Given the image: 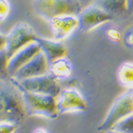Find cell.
I'll list each match as a JSON object with an SVG mask.
<instances>
[{"label": "cell", "mask_w": 133, "mask_h": 133, "mask_svg": "<svg viewBox=\"0 0 133 133\" xmlns=\"http://www.w3.org/2000/svg\"><path fill=\"white\" fill-rule=\"evenodd\" d=\"M107 133H121V132L117 131V130H108V131H107Z\"/></svg>", "instance_id": "d4e9b609"}, {"label": "cell", "mask_w": 133, "mask_h": 133, "mask_svg": "<svg viewBox=\"0 0 133 133\" xmlns=\"http://www.w3.org/2000/svg\"><path fill=\"white\" fill-rule=\"evenodd\" d=\"M122 42L127 48L133 49V25L129 27L123 34Z\"/></svg>", "instance_id": "ffe728a7"}, {"label": "cell", "mask_w": 133, "mask_h": 133, "mask_svg": "<svg viewBox=\"0 0 133 133\" xmlns=\"http://www.w3.org/2000/svg\"><path fill=\"white\" fill-rule=\"evenodd\" d=\"M6 45V36H4L0 33V51L5 50Z\"/></svg>", "instance_id": "7402d4cb"}, {"label": "cell", "mask_w": 133, "mask_h": 133, "mask_svg": "<svg viewBox=\"0 0 133 133\" xmlns=\"http://www.w3.org/2000/svg\"><path fill=\"white\" fill-rule=\"evenodd\" d=\"M36 42L39 44L41 51L46 57L49 64L59 59L68 56V50L61 42L57 40L46 39L44 37L37 36Z\"/></svg>", "instance_id": "7c38bea8"}, {"label": "cell", "mask_w": 133, "mask_h": 133, "mask_svg": "<svg viewBox=\"0 0 133 133\" xmlns=\"http://www.w3.org/2000/svg\"><path fill=\"white\" fill-rule=\"evenodd\" d=\"M118 82L127 90L133 91V62L122 63L117 70Z\"/></svg>", "instance_id": "9a60e30c"}, {"label": "cell", "mask_w": 133, "mask_h": 133, "mask_svg": "<svg viewBox=\"0 0 133 133\" xmlns=\"http://www.w3.org/2000/svg\"><path fill=\"white\" fill-rule=\"evenodd\" d=\"M40 51H41V48L39 44L36 42H33L23 47L22 49L17 51L15 54L12 55L8 61V73L10 77L14 76V74L21 66L27 64Z\"/></svg>", "instance_id": "8fae6325"}, {"label": "cell", "mask_w": 133, "mask_h": 133, "mask_svg": "<svg viewBox=\"0 0 133 133\" xmlns=\"http://www.w3.org/2000/svg\"><path fill=\"white\" fill-rule=\"evenodd\" d=\"M49 68H50V64L47 61L46 57L42 51H40L27 64L21 66L11 78L15 81H20L23 79L31 78V77L44 76V75L49 74Z\"/></svg>", "instance_id": "9c48e42d"}, {"label": "cell", "mask_w": 133, "mask_h": 133, "mask_svg": "<svg viewBox=\"0 0 133 133\" xmlns=\"http://www.w3.org/2000/svg\"><path fill=\"white\" fill-rule=\"evenodd\" d=\"M27 117L23 91L11 77L0 79V122L20 125Z\"/></svg>", "instance_id": "6da1fadb"}, {"label": "cell", "mask_w": 133, "mask_h": 133, "mask_svg": "<svg viewBox=\"0 0 133 133\" xmlns=\"http://www.w3.org/2000/svg\"><path fill=\"white\" fill-rule=\"evenodd\" d=\"M23 98L28 116H38L53 120L59 115L56 97L54 96L23 91Z\"/></svg>", "instance_id": "3957f363"}, {"label": "cell", "mask_w": 133, "mask_h": 133, "mask_svg": "<svg viewBox=\"0 0 133 133\" xmlns=\"http://www.w3.org/2000/svg\"><path fill=\"white\" fill-rule=\"evenodd\" d=\"M105 36L110 43L117 44L123 40V33L121 29L115 25H110L105 30Z\"/></svg>", "instance_id": "2e32d148"}, {"label": "cell", "mask_w": 133, "mask_h": 133, "mask_svg": "<svg viewBox=\"0 0 133 133\" xmlns=\"http://www.w3.org/2000/svg\"><path fill=\"white\" fill-rule=\"evenodd\" d=\"M49 74L58 81L68 79L73 74V65L68 56L51 62L49 68Z\"/></svg>", "instance_id": "5bb4252c"}, {"label": "cell", "mask_w": 133, "mask_h": 133, "mask_svg": "<svg viewBox=\"0 0 133 133\" xmlns=\"http://www.w3.org/2000/svg\"><path fill=\"white\" fill-rule=\"evenodd\" d=\"M77 16L79 20V30L83 32H89L104 23L111 22L115 20L112 15L95 4L83 9Z\"/></svg>", "instance_id": "ba28073f"}, {"label": "cell", "mask_w": 133, "mask_h": 133, "mask_svg": "<svg viewBox=\"0 0 133 133\" xmlns=\"http://www.w3.org/2000/svg\"><path fill=\"white\" fill-rule=\"evenodd\" d=\"M37 36L36 31L29 23L18 22L6 36L5 51L7 55L11 58L23 47L36 42Z\"/></svg>", "instance_id": "5b68a950"}, {"label": "cell", "mask_w": 133, "mask_h": 133, "mask_svg": "<svg viewBox=\"0 0 133 133\" xmlns=\"http://www.w3.org/2000/svg\"><path fill=\"white\" fill-rule=\"evenodd\" d=\"M113 130L121 133H133V114L118 123Z\"/></svg>", "instance_id": "e0dca14e"}, {"label": "cell", "mask_w": 133, "mask_h": 133, "mask_svg": "<svg viewBox=\"0 0 133 133\" xmlns=\"http://www.w3.org/2000/svg\"><path fill=\"white\" fill-rule=\"evenodd\" d=\"M56 107L59 115L69 113H83L88 109L86 99L75 88L61 89L56 96Z\"/></svg>", "instance_id": "52a82bcc"}, {"label": "cell", "mask_w": 133, "mask_h": 133, "mask_svg": "<svg viewBox=\"0 0 133 133\" xmlns=\"http://www.w3.org/2000/svg\"><path fill=\"white\" fill-rule=\"evenodd\" d=\"M131 114H133V91L127 90V91L120 95L114 101L106 118L98 126V130L107 132L113 130L118 123Z\"/></svg>", "instance_id": "277c9868"}, {"label": "cell", "mask_w": 133, "mask_h": 133, "mask_svg": "<svg viewBox=\"0 0 133 133\" xmlns=\"http://www.w3.org/2000/svg\"><path fill=\"white\" fill-rule=\"evenodd\" d=\"M33 9L46 21L63 15H78L83 10L79 0H34Z\"/></svg>", "instance_id": "7a4b0ae2"}, {"label": "cell", "mask_w": 133, "mask_h": 133, "mask_svg": "<svg viewBox=\"0 0 133 133\" xmlns=\"http://www.w3.org/2000/svg\"><path fill=\"white\" fill-rule=\"evenodd\" d=\"M93 4L112 15L115 19L127 16V0H95Z\"/></svg>", "instance_id": "4fadbf2b"}, {"label": "cell", "mask_w": 133, "mask_h": 133, "mask_svg": "<svg viewBox=\"0 0 133 133\" xmlns=\"http://www.w3.org/2000/svg\"><path fill=\"white\" fill-rule=\"evenodd\" d=\"M31 133H48V131L43 128H37L36 130H34Z\"/></svg>", "instance_id": "cb8c5ba5"}, {"label": "cell", "mask_w": 133, "mask_h": 133, "mask_svg": "<svg viewBox=\"0 0 133 133\" xmlns=\"http://www.w3.org/2000/svg\"><path fill=\"white\" fill-rule=\"evenodd\" d=\"M9 56L7 55L5 50L0 51V79L10 78L8 73V61Z\"/></svg>", "instance_id": "ac0fdd59"}, {"label": "cell", "mask_w": 133, "mask_h": 133, "mask_svg": "<svg viewBox=\"0 0 133 133\" xmlns=\"http://www.w3.org/2000/svg\"><path fill=\"white\" fill-rule=\"evenodd\" d=\"M12 6L9 0H0V23L5 21L10 16Z\"/></svg>", "instance_id": "d6986e66"}, {"label": "cell", "mask_w": 133, "mask_h": 133, "mask_svg": "<svg viewBox=\"0 0 133 133\" xmlns=\"http://www.w3.org/2000/svg\"><path fill=\"white\" fill-rule=\"evenodd\" d=\"M127 5H128L127 16L130 17L133 14V0H127Z\"/></svg>", "instance_id": "603a6c76"}, {"label": "cell", "mask_w": 133, "mask_h": 133, "mask_svg": "<svg viewBox=\"0 0 133 133\" xmlns=\"http://www.w3.org/2000/svg\"><path fill=\"white\" fill-rule=\"evenodd\" d=\"M54 40L63 41L79 29V20L77 15H63L52 18L49 21Z\"/></svg>", "instance_id": "30bf717a"}, {"label": "cell", "mask_w": 133, "mask_h": 133, "mask_svg": "<svg viewBox=\"0 0 133 133\" xmlns=\"http://www.w3.org/2000/svg\"><path fill=\"white\" fill-rule=\"evenodd\" d=\"M18 126L9 122H0V133H15Z\"/></svg>", "instance_id": "44dd1931"}, {"label": "cell", "mask_w": 133, "mask_h": 133, "mask_svg": "<svg viewBox=\"0 0 133 133\" xmlns=\"http://www.w3.org/2000/svg\"><path fill=\"white\" fill-rule=\"evenodd\" d=\"M14 81L22 91L31 92V93L46 94L56 97L61 90L59 81L50 74L20 81Z\"/></svg>", "instance_id": "8992f818"}]
</instances>
